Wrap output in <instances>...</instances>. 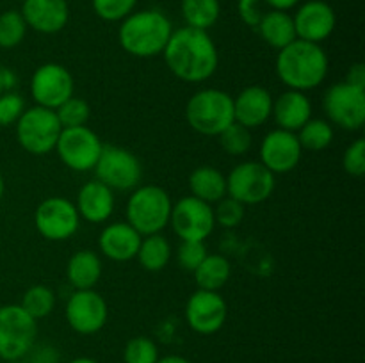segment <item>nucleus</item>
<instances>
[{
    "mask_svg": "<svg viewBox=\"0 0 365 363\" xmlns=\"http://www.w3.org/2000/svg\"><path fill=\"white\" fill-rule=\"evenodd\" d=\"M214 210V219L217 224L225 228H235L241 224L242 217H245V205L239 203L234 198H223L217 201V206Z\"/></svg>",
    "mask_w": 365,
    "mask_h": 363,
    "instance_id": "e433bc0d",
    "label": "nucleus"
},
{
    "mask_svg": "<svg viewBox=\"0 0 365 363\" xmlns=\"http://www.w3.org/2000/svg\"><path fill=\"white\" fill-rule=\"evenodd\" d=\"M123 359L125 363H157L159 351L150 338L135 337L125 345Z\"/></svg>",
    "mask_w": 365,
    "mask_h": 363,
    "instance_id": "f704fd0d",
    "label": "nucleus"
},
{
    "mask_svg": "<svg viewBox=\"0 0 365 363\" xmlns=\"http://www.w3.org/2000/svg\"><path fill=\"white\" fill-rule=\"evenodd\" d=\"M2 196H4V178L2 174H0V199H2Z\"/></svg>",
    "mask_w": 365,
    "mask_h": 363,
    "instance_id": "09e8293b",
    "label": "nucleus"
},
{
    "mask_svg": "<svg viewBox=\"0 0 365 363\" xmlns=\"http://www.w3.org/2000/svg\"><path fill=\"white\" fill-rule=\"evenodd\" d=\"M342 166L344 171L351 177H362L365 173V141L356 139L355 142L348 146L342 157Z\"/></svg>",
    "mask_w": 365,
    "mask_h": 363,
    "instance_id": "ea45409f",
    "label": "nucleus"
},
{
    "mask_svg": "<svg viewBox=\"0 0 365 363\" xmlns=\"http://www.w3.org/2000/svg\"><path fill=\"white\" fill-rule=\"evenodd\" d=\"M102 141L98 135L84 127L63 128L57 139V155L73 171H91L95 169L98 157L102 153Z\"/></svg>",
    "mask_w": 365,
    "mask_h": 363,
    "instance_id": "9d476101",
    "label": "nucleus"
},
{
    "mask_svg": "<svg viewBox=\"0 0 365 363\" xmlns=\"http://www.w3.org/2000/svg\"><path fill=\"white\" fill-rule=\"evenodd\" d=\"M298 141L302 148L310 149V152H321L328 148L334 141V128L324 120H312L310 117L302 128H299Z\"/></svg>",
    "mask_w": 365,
    "mask_h": 363,
    "instance_id": "c756f323",
    "label": "nucleus"
},
{
    "mask_svg": "<svg viewBox=\"0 0 365 363\" xmlns=\"http://www.w3.org/2000/svg\"><path fill=\"white\" fill-rule=\"evenodd\" d=\"M34 223L39 233L48 241H66L78 230L81 216L73 203L66 198L52 196L39 203Z\"/></svg>",
    "mask_w": 365,
    "mask_h": 363,
    "instance_id": "ddd939ff",
    "label": "nucleus"
},
{
    "mask_svg": "<svg viewBox=\"0 0 365 363\" xmlns=\"http://www.w3.org/2000/svg\"><path fill=\"white\" fill-rule=\"evenodd\" d=\"M95 173L98 180L113 191L135 189L143 177L138 157L121 146H103L95 166Z\"/></svg>",
    "mask_w": 365,
    "mask_h": 363,
    "instance_id": "1a4fd4ad",
    "label": "nucleus"
},
{
    "mask_svg": "<svg viewBox=\"0 0 365 363\" xmlns=\"http://www.w3.org/2000/svg\"><path fill=\"white\" fill-rule=\"evenodd\" d=\"M170 194L157 185L138 187L127 203V223L139 235L159 233L170 223L171 216Z\"/></svg>",
    "mask_w": 365,
    "mask_h": 363,
    "instance_id": "39448f33",
    "label": "nucleus"
},
{
    "mask_svg": "<svg viewBox=\"0 0 365 363\" xmlns=\"http://www.w3.org/2000/svg\"><path fill=\"white\" fill-rule=\"evenodd\" d=\"M75 209L78 216L88 223H103L109 219L114 210L113 189H109L100 180L88 182L78 191Z\"/></svg>",
    "mask_w": 365,
    "mask_h": 363,
    "instance_id": "4be33fe9",
    "label": "nucleus"
},
{
    "mask_svg": "<svg viewBox=\"0 0 365 363\" xmlns=\"http://www.w3.org/2000/svg\"><path fill=\"white\" fill-rule=\"evenodd\" d=\"M70 363H98V362H95V359H91V358H75V359H71Z\"/></svg>",
    "mask_w": 365,
    "mask_h": 363,
    "instance_id": "de8ad7c7",
    "label": "nucleus"
},
{
    "mask_svg": "<svg viewBox=\"0 0 365 363\" xmlns=\"http://www.w3.org/2000/svg\"><path fill=\"white\" fill-rule=\"evenodd\" d=\"M141 238V235L128 223H113L102 230L98 246L107 258L114 262H127L135 258Z\"/></svg>",
    "mask_w": 365,
    "mask_h": 363,
    "instance_id": "412c9836",
    "label": "nucleus"
},
{
    "mask_svg": "<svg viewBox=\"0 0 365 363\" xmlns=\"http://www.w3.org/2000/svg\"><path fill=\"white\" fill-rule=\"evenodd\" d=\"M273 110V96L266 88L250 85L234 98V120L246 128H259Z\"/></svg>",
    "mask_w": 365,
    "mask_h": 363,
    "instance_id": "aec40b11",
    "label": "nucleus"
},
{
    "mask_svg": "<svg viewBox=\"0 0 365 363\" xmlns=\"http://www.w3.org/2000/svg\"><path fill=\"white\" fill-rule=\"evenodd\" d=\"M89 114H91V109H89L88 103L82 98H75V96L68 98L63 105L56 109V116L63 128L84 127L89 120Z\"/></svg>",
    "mask_w": 365,
    "mask_h": 363,
    "instance_id": "72a5a7b5",
    "label": "nucleus"
},
{
    "mask_svg": "<svg viewBox=\"0 0 365 363\" xmlns=\"http://www.w3.org/2000/svg\"><path fill=\"white\" fill-rule=\"evenodd\" d=\"M25 110V102L18 93L6 91L0 95V127L16 123Z\"/></svg>",
    "mask_w": 365,
    "mask_h": 363,
    "instance_id": "58836bf2",
    "label": "nucleus"
},
{
    "mask_svg": "<svg viewBox=\"0 0 365 363\" xmlns=\"http://www.w3.org/2000/svg\"><path fill=\"white\" fill-rule=\"evenodd\" d=\"M14 85H16V75L11 70H7V68L0 66V95L6 91H11Z\"/></svg>",
    "mask_w": 365,
    "mask_h": 363,
    "instance_id": "c03bdc74",
    "label": "nucleus"
},
{
    "mask_svg": "<svg viewBox=\"0 0 365 363\" xmlns=\"http://www.w3.org/2000/svg\"><path fill=\"white\" fill-rule=\"evenodd\" d=\"M20 306L32 319H43L52 313L53 306H56V294L52 292V288L45 287V285H34L25 292Z\"/></svg>",
    "mask_w": 365,
    "mask_h": 363,
    "instance_id": "7c9ffc66",
    "label": "nucleus"
},
{
    "mask_svg": "<svg viewBox=\"0 0 365 363\" xmlns=\"http://www.w3.org/2000/svg\"><path fill=\"white\" fill-rule=\"evenodd\" d=\"M302 144L296 132L277 128L264 137L260 144V164L273 174H284L294 169L302 159Z\"/></svg>",
    "mask_w": 365,
    "mask_h": 363,
    "instance_id": "f3484780",
    "label": "nucleus"
},
{
    "mask_svg": "<svg viewBox=\"0 0 365 363\" xmlns=\"http://www.w3.org/2000/svg\"><path fill=\"white\" fill-rule=\"evenodd\" d=\"M173 32V25L164 13L145 9L130 13L121 20L118 39L125 52L134 57H153L164 52Z\"/></svg>",
    "mask_w": 365,
    "mask_h": 363,
    "instance_id": "7ed1b4c3",
    "label": "nucleus"
},
{
    "mask_svg": "<svg viewBox=\"0 0 365 363\" xmlns=\"http://www.w3.org/2000/svg\"><path fill=\"white\" fill-rule=\"evenodd\" d=\"M271 116H274V121L280 128L296 132L312 116V103L303 91L289 89V91L282 93L277 100H273Z\"/></svg>",
    "mask_w": 365,
    "mask_h": 363,
    "instance_id": "5701e85b",
    "label": "nucleus"
},
{
    "mask_svg": "<svg viewBox=\"0 0 365 363\" xmlns=\"http://www.w3.org/2000/svg\"><path fill=\"white\" fill-rule=\"evenodd\" d=\"M262 2H266L271 9L289 11V9H292L294 6H298L299 0H262Z\"/></svg>",
    "mask_w": 365,
    "mask_h": 363,
    "instance_id": "a18cd8bd",
    "label": "nucleus"
},
{
    "mask_svg": "<svg viewBox=\"0 0 365 363\" xmlns=\"http://www.w3.org/2000/svg\"><path fill=\"white\" fill-rule=\"evenodd\" d=\"M31 95L39 107L56 110L73 96V77L61 64H43L31 78Z\"/></svg>",
    "mask_w": 365,
    "mask_h": 363,
    "instance_id": "4468645a",
    "label": "nucleus"
},
{
    "mask_svg": "<svg viewBox=\"0 0 365 363\" xmlns=\"http://www.w3.org/2000/svg\"><path fill=\"white\" fill-rule=\"evenodd\" d=\"M232 273L230 262L221 255H207L205 260L196 267L195 280L202 290L217 292L228 281Z\"/></svg>",
    "mask_w": 365,
    "mask_h": 363,
    "instance_id": "bb28decb",
    "label": "nucleus"
},
{
    "mask_svg": "<svg viewBox=\"0 0 365 363\" xmlns=\"http://www.w3.org/2000/svg\"><path fill=\"white\" fill-rule=\"evenodd\" d=\"M6 363H27V362H21V359H14V362H6Z\"/></svg>",
    "mask_w": 365,
    "mask_h": 363,
    "instance_id": "8fccbe9b",
    "label": "nucleus"
},
{
    "mask_svg": "<svg viewBox=\"0 0 365 363\" xmlns=\"http://www.w3.org/2000/svg\"><path fill=\"white\" fill-rule=\"evenodd\" d=\"M107 302L98 292L75 290L66 302V320L81 335H93L107 322Z\"/></svg>",
    "mask_w": 365,
    "mask_h": 363,
    "instance_id": "2eb2a0df",
    "label": "nucleus"
},
{
    "mask_svg": "<svg viewBox=\"0 0 365 363\" xmlns=\"http://www.w3.org/2000/svg\"><path fill=\"white\" fill-rule=\"evenodd\" d=\"M257 31H259V34L262 36L267 45L278 50L285 48L294 39H298L296 38L294 21H292V16L287 11L271 9L264 13L262 20L257 25Z\"/></svg>",
    "mask_w": 365,
    "mask_h": 363,
    "instance_id": "393cba45",
    "label": "nucleus"
},
{
    "mask_svg": "<svg viewBox=\"0 0 365 363\" xmlns=\"http://www.w3.org/2000/svg\"><path fill=\"white\" fill-rule=\"evenodd\" d=\"M27 32V23L20 11H6L0 14V48L20 45Z\"/></svg>",
    "mask_w": 365,
    "mask_h": 363,
    "instance_id": "2f4dec72",
    "label": "nucleus"
},
{
    "mask_svg": "<svg viewBox=\"0 0 365 363\" xmlns=\"http://www.w3.org/2000/svg\"><path fill=\"white\" fill-rule=\"evenodd\" d=\"M237 13L248 27L257 28L264 16L262 0H237Z\"/></svg>",
    "mask_w": 365,
    "mask_h": 363,
    "instance_id": "a19ab883",
    "label": "nucleus"
},
{
    "mask_svg": "<svg viewBox=\"0 0 365 363\" xmlns=\"http://www.w3.org/2000/svg\"><path fill=\"white\" fill-rule=\"evenodd\" d=\"M29 352H32L31 356V362L27 363H59V352H57L56 347H52V345H38V347H34L32 345V349Z\"/></svg>",
    "mask_w": 365,
    "mask_h": 363,
    "instance_id": "79ce46f5",
    "label": "nucleus"
},
{
    "mask_svg": "<svg viewBox=\"0 0 365 363\" xmlns=\"http://www.w3.org/2000/svg\"><path fill=\"white\" fill-rule=\"evenodd\" d=\"M20 13L27 27L41 34H56L70 20L66 0H24Z\"/></svg>",
    "mask_w": 365,
    "mask_h": 363,
    "instance_id": "6ab92c4d",
    "label": "nucleus"
},
{
    "mask_svg": "<svg viewBox=\"0 0 365 363\" xmlns=\"http://www.w3.org/2000/svg\"><path fill=\"white\" fill-rule=\"evenodd\" d=\"M217 137H220L221 148H223L228 155H245V153H248V149L252 148V132H250V128L239 125L237 121L228 125Z\"/></svg>",
    "mask_w": 365,
    "mask_h": 363,
    "instance_id": "473e14b6",
    "label": "nucleus"
},
{
    "mask_svg": "<svg viewBox=\"0 0 365 363\" xmlns=\"http://www.w3.org/2000/svg\"><path fill=\"white\" fill-rule=\"evenodd\" d=\"M138 0H93V9L102 20L121 21L134 13Z\"/></svg>",
    "mask_w": 365,
    "mask_h": 363,
    "instance_id": "c9c22d12",
    "label": "nucleus"
},
{
    "mask_svg": "<svg viewBox=\"0 0 365 363\" xmlns=\"http://www.w3.org/2000/svg\"><path fill=\"white\" fill-rule=\"evenodd\" d=\"M180 9L187 27L200 31L212 27L221 13L220 0H182Z\"/></svg>",
    "mask_w": 365,
    "mask_h": 363,
    "instance_id": "c85d7f7f",
    "label": "nucleus"
},
{
    "mask_svg": "<svg viewBox=\"0 0 365 363\" xmlns=\"http://www.w3.org/2000/svg\"><path fill=\"white\" fill-rule=\"evenodd\" d=\"M346 82H348V84H351V85H355V88L365 89V66H364V63H356V64H353L351 68H349L348 78H346Z\"/></svg>",
    "mask_w": 365,
    "mask_h": 363,
    "instance_id": "37998d69",
    "label": "nucleus"
},
{
    "mask_svg": "<svg viewBox=\"0 0 365 363\" xmlns=\"http://www.w3.org/2000/svg\"><path fill=\"white\" fill-rule=\"evenodd\" d=\"M274 174L260 162H241L227 177V194L242 205H257L273 194Z\"/></svg>",
    "mask_w": 365,
    "mask_h": 363,
    "instance_id": "6e6552de",
    "label": "nucleus"
},
{
    "mask_svg": "<svg viewBox=\"0 0 365 363\" xmlns=\"http://www.w3.org/2000/svg\"><path fill=\"white\" fill-rule=\"evenodd\" d=\"M292 21H294L296 38L319 45L335 31L337 16L330 4L323 0H309L296 11Z\"/></svg>",
    "mask_w": 365,
    "mask_h": 363,
    "instance_id": "a211bd4d",
    "label": "nucleus"
},
{
    "mask_svg": "<svg viewBox=\"0 0 365 363\" xmlns=\"http://www.w3.org/2000/svg\"><path fill=\"white\" fill-rule=\"evenodd\" d=\"M227 302L214 290H196L185 305V319L191 330L200 335H212L227 320Z\"/></svg>",
    "mask_w": 365,
    "mask_h": 363,
    "instance_id": "dca6fc26",
    "label": "nucleus"
},
{
    "mask_svg": "<svg viewBox=\"0 0 365 363\" xmlns=\"http://www.w3.org/2000/svg\"><path fill=\"white\" fill-rule=\"evenodd\" d=\"M324 110L337 127L359 130L365 123V89L348 82L335 84L324 93Z\"/></svg>",
    "mask_w": 365,
    "mask_h": 363,
    "instance_id": "9b49d317",
    "label": "nucleus"
},
{
    "mask_svg": "<svg viewBox=\"0 0 365 363\" xmlns=\"http://www.w3.org/2000/svg\"><path fill=\"white\" fill-rule=\"evenodd\" d=\"M189 189L191 196L210 205L227 196V177L212 166H200L189 177Z\"/></svg>",
    "mask_w": 365,
    "mask_h": 363,
    "instance_id": "a878e982",
    "label": "nucleus"
},
{
    "mask_svg": "<svg viewBox=\"0 0 365 363\" xmlns=\"http://www.w3.org/2000/svg\"><path fill=\"white\" fill-rule=\"evenodd\" d=\"M207 255L209 253H207L205 241H182L177 249V260L180 267L191 273H195L196 267L205 260Z\"/></svg>",
    "mask_w": 365,
    "mask_h": 363,
    "instance_id": "4c0bfd02",
    "label": "nucleus"
},
{
    "mask_svg": "<svg viewBox=\"0 0 365 363\" xmlns=\"http://www.w3.org/2000/svg\"><path fill=\"white\" fill-rule=\"evenodd\" d=\"M185 117L192 130L203 135H220L234 123V98L221 89H202L189 98Z\"/></svg>",
    "mask_w": 365,
    "mask_h": 363,
    "instance_id": "20e7f679",
    "label": "nucleus"
},
{
    "mask_svg": "<svg viewBox=\"0 0 365 363\" xmlns=\"http://www.w3.org/2000/svg\"><path fill=\"white\" fill-rule=\"evenodd\" d=\"M157 363H191V362L185 358H182V356L171 354V356H166V358H159L157 359Z\"/></svg>",
    "mask_w": 365,
    "mask_h": 363,
    "instance_id": "49530a36",
    "label": "nucleus"
},
{
    "mask_svg": "<svg viewBox=\"0 0 365 363\" xmlns=\"http://www.w3.org/2000/svg\"><path fill=\"white\" fill-rule=\"evenodd\" d=\"M66 276L75 290H89L102 276V262L91 249H81L70 258Z\"/></svg>",
    "mask_w": 365,
    "mask_h": 363,
    "instance_id": "b1692460",
    "label": "nucleus"
},
{
    "mask_svg": "<svg viewBox=\"0 0 365 363\" xmlns=\"http://www.w3.org/2000/svg\"><path fill=\"white\" fill-rule=\"evenodd\" d=\"M139 263L145 267L146 270H163L168 265L171 258V246L163 235L153 233L146 235V238H141V244H139L138 255Z\"/></svg>",
    "mask_w": 365,
    "mask_h": 363,
    "instance_id": "cd10ccee",
    "label": "nucleus"
},
{
    "mask_svg": "<svg viewBox=\"0 0 365 363\" xmlns=\"http://www.w3.org/2000/svg\"><path fill=\"white\" fill-rule=\"evenodd\" d=\"M61 127L56 110L45 107H32L24 110L16 121V139L25 152L32 155H46L56 149Z\"/></svg>",
    "mask_w": 365,
    "mask_h": 363,
    "instance_id": "0eeeda50",
    "label": "nucleus"
},
{
    "mask_svg": "<svg viewBox=\"0 0 365 363\" xmlns=\"http://www.w3.org/2000/svg\"><path fill=\"white\" fill-rule=\"evenodd\" d=\"M164 60L175 77L184 82H203L217 70V48L207 31L184 27L171 32Z\"/></svg>",
    "mask_w": 365,
    "mask_h": 363,
    "instance_id": "f257e3e1",
    "label": "nucleus"
},
{
    "mask_svg": "<svg viewBox=\"0 0 365 363\" xmlns=\"http://www.w3.org/2000/svg\"><path fill=\"white\" fill-rule=\"evenodd\" d=\"M38 324L20 305L0 306V358L21 359L34 345Z\"/></svg>",
    "mask_w": 365,
    "mask_h": 363,
    "instance_id": "423d86ee",
    "label": "nucleus"
},
{
    "mask_svg": "<svg viewBox=\"0 0 365 363\" xmlns=\"http://www.w3.org/2000/svg\"><path fill=\"white\" fill-rule=\"evenodd\" d=\"M170 223L182 241H205L216 226L212 206L195 196H185L171 206Z\"/></svg>",
    "mask_w": 365,
    "mask_h": 363,
    "instance_id": "f8f14e48",
    "label": "nucleus"
},
{
    "mask_svg": "<svg viewBox=\"0 0 365 363\" xmlns=\"http://www.w3.org/2000/svg\"><path fill=\"white\" fill-rule=\"evenodd\" d=\"M280 80L294 91H309L327 78L328 57L317 43L294 39L277 57Z\"/></svg>",
    "mask_w": 365,
    "mask_h": 363,
    "instance_id": "f03ea898",
    "label": "nucleus"
}]
</instances>
